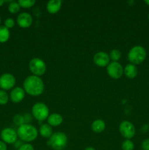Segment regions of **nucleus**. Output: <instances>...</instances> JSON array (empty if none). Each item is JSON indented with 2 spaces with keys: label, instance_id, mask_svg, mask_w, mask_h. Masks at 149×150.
Wrapping results in <instances>:
<instances>
[{
  "label": "nucleus",
  "instance_id": "nucleus-24",
  "mask_svg": "<svg viewBox=\"0 0 149 150\" xmlns=\"http://www.w3.org/2000/svg\"><path fill=\"white\" fill-rule=\"evenodd\" d=\"M134 144L130 139H126L121 144L122 150H134Z\"/></svg>",
  "mask_w": 149,
  "mask_h": 150
},
{
  "label": "nucleus",
  "instance_id": "nucleus-21",
  "mask_svg": "<svg viewBox=\"0 0 149 150\" xmlns=\"http://www.w3.org/2000/svg\"><path fill=\"white\" fill-rule=\"evenodd\" d=\"M18 2L20 7L27 9L33 7L35 4V3H36V1L34 0H19Z\"/></svg>",
  "mask_w": 149,
  "mask_h": 150
},
{
  "label": "nucleus",
  "instance_id": "nucleus-25",
  "mask_svg": "<svg viewBox=\"0 0 149 150\" xmlns=\"http://www.w3.org/2000/svg\"><path fill=\"white\" fill-rule=\"evenodd\" d=\"M13 122H14V124L15 125L18 126V127L25 124V120L24 117H23V115H21V114H16L13 117Z\"/></svg>",
  "mask_w": 149,
  "mask_h": 150
},
{
  "label": "nucleus",
  "instance_id": "nucleus-29",
  "mask_svg": "<svg viewBox=\"0 0 149 150\" xmlns=\"http://www.w3.org/2000/svg\"><path fill=\"white\" fill-rule=\"evenodd\" d=\"M23 117H24V120H25V123L26 124H29L31 121H32V116L30 115L29 114H26L25 115H23Z\"/></svg>",
  "mask_w": 149,
  "mask_h": 150
},
{
  "label": "nucleus",
  "instance_id": "nucleus-2",
  "mask_svg": "<svg viewBox=\"0 0 149 150\" xmlns=\"http://www.w3.org/2000/svg\"><path fill=\"white\" fill-rule=\"evenodd\" d=\"M38 131L37 129L31 124H23L17 129L18 137L21 142L29 144L34 142L37 138Z\"/></svg>",
  "mask_w": 149,
  "mask_h": 150
},
{
  "label": "nucleus",
  "instance_id": "nucleus-32",
  "mask_svg": "<svg viewBox=\"0 0 149 150\" xmlns=\"http://www.w3.org/2000/svg\"><path fill=\"white\" fill-rule=\"evenodd\" d=\"M85 150H96L94 149L93 147H92V146H88V147H86Z\"/></svg>",
  "mask_w": 149,
  "mask_h": 150
},
{
  "label": "nucleus",
  "instance_id": "nucleus-12",
  "mask_svg": "<svg viewBox=\"0 0 149 150\" xmlns=\"http://www.w3.org/2000/svg\"><path fill=\"white\" fill-rule=\"evenodd\" d=\"M33 23V18L32 15L28 13H20L17 17V23L20 27L28 28L32 26Z\"/></svg>",
  "mask_w": 149,
  "mask_h": 150
},
{
  "label": "nucleus",
  "instance_id": "nucleus-34",
  "mask_svg": "<svg viewBox=\"0 0 149 150\" xmlns=\"http://www.w3.org/2000/svg\"><path fill=\"white\" fill-rule=\"evenodd\" d=\"M145 3L146 4H148V5L149 6V0H145Z\"/></svg>",
  "mask_w": 149,
  "mask_h": 150
},
{
  "label": "nucleus",
  "instance_id": "nucleus-15",
  "mask_svg": "<svg viewBox=\"0 0 149 150\" xmlns=\"http://www.w3.org/2000/svg\"><path fill=\"white\" fill-rule=\"evenodd\" d=\"M48 124L50 125L51 127H57V126L61 125L63 122V117L61 114L53 113V114H50L49 117L47 119Z\"/></svg>",
  "mask_w": 149,
  "mask_h": 150
},
{
  "label": "nucleus",
  "instance_id": "nucleus-16",
  "mask_svg": "<svg viewBox=\"0 0 149 150\" xmlns=\"http://www.w3.org/2000/svg\"><path fill=\"white\" fill-rule=\"evenodd\" d=\"M124 74L128 79H134L138 74V69L137 66L130 63L124 68Z\"/></svg>",
  "mask_w": 149,
  "mask_h": 150
},
{
  "label": "nucleus",
  "instance_id": "nucleus-18",
  "mask_svg": "<svg viewBox=\"0 0 149 150\" xmlns=\"http://www.w3.org/2000/svg\"><path fill=\"white\" fill-rule=\"evenodd\" d=\"M105 122L102 120H96L92 122L91 126V130H93L94 133H100L105 130Z\"/></svg>",
  "mask_w": 149,
  "mask_h": 150
},
{
  "label": "nucleus",
  "instance_id": "nucleus-35",
  "mask_svg": "<svg viewBox=\"0 0 149 150\" xmlns=\"http://www.w3.org/2000/svg\"><path fill=\"white\" fill-rule=\"evenodd\" d=\"M1 17H0V24H1Z\"/></svg>",
  "mask_w": 149,
  "mask_h": 150
},
{
  "label": "nucleus",
  "instance_id": "nucleus-23",
  "mask_svg": "<svg viewBox=\"0 0 149 150\" xmlns=\"http://www.w3.org/2000/svg\"><path fill=\"white\" fill-rule=\"evenodd\" d=\"M110 58L112 62H118L121 57V53L118 49H112L110 53Z\"/></svg>",
  "mask_w": 149,
  "mask_h": 150
},
{
  "label": "nucleus",
  "instance_id": "nucleus-33",
  "mask_svg": "<svg viewBox=\"0 0 149 150\" xmlns=\"http://www.w3.org/2000/svg\"><path fill=\"white\" fill-rule=\"evenodd\" d=\"M5 2L6 1H4V0H0V7H1V6H2Z\"/></svg>",
  "mask_w": 149,
  "mask_h": 150
},
{
  "label": "nucleus",
  "instance_id": "nucleus-3",
  "mask_svg": "<svg viewBox=\"0 0 149 150\" xmlns=\"http://www.w3.org/2000/svg\"><path fill=\"white\" fill-rule=\"evenodd\" d=\"M67 143H68V138L67 135L62 132H56L53 133L47 142L48 146L54 150L64 149L67 146Z\"/></svg>",
  "mask_w": 149,
  "mask_h": 150
},
{
  "label": "nucleus",
  "instance_id": "nucleus-31",
  "mask_svg": "<svg viewBox=\"0 0 149 150\" xmlns=\"http://www.w3.org/2000/svg\"><path fill=\"white\" fill-rule=\"evenodd\" d=\"M23 144V142H21V141H20V140H18L17 142H16L14 144L15 147L17 148V149H18V148L20 147V146H21Z\"/></svg>",
  "mask_w": 149,
  "mask_h": 150
},
{
  "label": "nucleus",
  "instance_id": "nucleus-20",
  "mask_svg": "<svg viewBox=\"0 0 149 150\" xmlns=\"http://www.w3.org/2000/svg\"><path fill=\"white\" fill-rule=\"evenodd\" d=\"M8 10L12 14H16L18 13L20 10V6L19 5L18 1H10L8 5Z\"/></svg>",
  "mask_w": 149,
  "mask_h": 150
},
{
  "label": "nucleus",
  "instance_id": "nucleus-5",
  "mask_svg": "<svg viewBox=\"0 0 149 150\" xmlns=\"http://www.w3.org/2000/svg\"><path fill=\"white\" fill-rule=\"evenodd\" d=\"M32 117L39 122L45 121L49 117V108L44 103H37L32 108Z\"/></svg>",
  "mask_w": 149,
  "mask_h": 150
},
{
  "label": "nucleus",
  "instance_id": "nucleus-14",
  "mask_svg": "<svg viewBox=\"0 0 149 150\" xmlns=\"http://www.w3.org/2000/svg\"><path fill=\"white\" fill-rule=\"evenodd\" d=\"M62 1L61 0H50L46 5L47 11L51 14H56L61 8Z\"/></svg>",
  "mask_w": 149,
  "mask_h": 150
},
{
  "label": "nucleus",
  "instance_id": "nucleus-7",
  "mask_svg": "<svg viewBox=\"0 0 149 150\" xmlns=\"http://www.w3.org/2000/svg\"><path fill=\"white\" fill-rule=\"evenodd\" d=\"M119 132L123 137L126 139L131 140V139H132L135 135L136 130L134 125L131 122L124 120L120 124Z\"/></svg>",
  "mask_w": 149,
  "mask_h": 150
},
{
  "label": "nucleus",
  "instance_id": "nucleus-22",
  "mask_svg": "<svg viewBox=\"0 0 149 150\" xmlns=\"http://www.w3.org/2000/svg\"><path fill=\"white\" fill-rule=\"evenodd\" d=\"M10 100V95L6 91L0 89V105H6Z\"/></svg>",
  "mask_w": 149,
  "mask_h": 150
},
{
  "label": "nucleus",
  "instance_id": "nucleus-10",
  "mask_svg": "<svg viewBox=\"0 0 149 150\" xmlns=\"http://www.w3.org/2000/svg\"><path fill=\"white\" fill-rule=\"evenodd\" d=\"M16 79L11 73H4L0 76V88L4 91L10 90L15 87Z\"/></svg>",
  "mask_w": 149,
  "mask_h": 150
},
{
  "label": "nucleus",
  "instance_id": "nucleus-17",
  "mask_svg": "<svg viewBox=\"0 0 149 150\" xmlns=\"http://www.w3.org/2000/svg\"><path fill=\"white\" fill-rule=\"evenodd\" d=\"M39 133L42 137L45 138V139H49L53 133L52 127L48 124H42L39 127Z\"/></svg>",
  "mask_w": 149,
  "mask_h": 150
},
{
  "label": "nucleus",
  "instance_id": "nucleus-30",
  "mask_svg": "<svg viewBox=\"0 0 149 150\" xmlns=\"http://www.w3.org/2000/svg\"><path fill=\"white\" fill-rule=\"evenodd\" d=\"M0 150H7V144L1 140L0 141Z\"/></svg>",
  "mask_w": 149,
  "mask_h": 150
},
{
  "label": "nucleus",
  "instance_id": "nucleus-9",
  "mask_svg": "<svg viewBox=\"0 0 149 150\" xmlns=\"http://www.w3.org/2000/svg\"><path fill=\"white\" fill-rule=\"evenodd\" d=\"M108 76L113 79H119L124 74V68L118 62H112L107 66Z\"/></svg>",
  "mask_w": 149,
  "mask_h": 150
},
{
  "label": "nucleus",
  "instance_id": "nucleus-36",
  "mask_svg": "<svg viewBox=\"0 0 149 150\" xmlns=\"http://www.w3.org/2000/svg\"><path fill=\"white\" fill-rule=\"evenodd\" d=\"M148 18H149V13H148Z\"/></svg>",
  "mask_w": 149,
  "mask_h": 150
},
{
  "label": "nucleus",
  "instance_id": "nucleus-11",
  "mask_svg": "<svg viewBox=\"0 0 149 150\" xmlns=\"http://www.w3.org/2000/svg\"><path fill=\"white\" fill-rule=\"evenodd\" d=\"M93 62L96 65L100 67H107L110 64V56L108 53L105 51H99L96 53L93 57Z\"/></svg>",
  "mask_w": 149,
  "mask_h": 150
},
{
  "label": "nucleus",
  "instance_id": "nucleus-1",
  "mask_svg": "<svg viewBox=\"0 0 149 150\" xmlns=\"http://www.w3.org/2000/svg\"><path fill=\"white\" fill-rule=\"evenodd\" d=\"M23 86L25 92L33 97L42 95L45 89V84L42 79L34 75L25 79Z\"/></svg>",
  "mask_w": 149,
  "mask_h": 150
},
{
  "label": "nucleus",
  "instance_id": "nucleus-19",
  "mask_svg": "<svg viewBox=\"0 0 149 150\" xmlns=\"http://www.w3.org/2000/svg\"><path fill=\"white\" fill-rule=\"evenodd\" d=\"M10 38V29L4 26H0V43L7 42Z\"/></svg>",
  "mask_w": 149,
  "mask_h": 150
},
{
  "label": "nucleus",
  "instance_id": "nucleus-26",
  "mask_svg": "<svg viewBox=\"0 0 149 150\" xmlns=\"http://www.w3.org/2000/svg\"><path fill=\"white\" fill-rule=\"evenodd\" d=\"M15 24V22L14 19L11 18H8L5 19V21H4V26L9 29H11V28H13V27H14Z\"/></svg>",
  "mask_w": 149,
  "mask_h": 150
},
{
  "label": "nucleus",
  "instance_id": "nucleus-28",
  "mask_svg": "<svg viewBox=\"0 0 149 150\" xmlns=\"http://www.w3.org/2000/svg\"><path fill=\"white\" fill-rule=\"evenodd\" d=\"M141 147L143 150H149V139H146L142 142Z\"/></svg>",
  "mask_w": 149,
  "mask_h": 150
},
{
  "label": "nucleus",
  "instance_id": "nucleus-27",
  "mask_svg": "<svg viewBox=\"0 0 149 150\" xmlns=\"http://www.w3.org/2000/svg\"><path fill=\"white\" fill-rule=\"evenodd\" d=\"M18 150H34V148L31 144L25 143L21 146H20Z\"/></svg>",
  "mask_w": 149,
  "mask_h": 150
},
{
  "label": "nucleus",
  "instance_id": "nucleus-8",
  "mask_svg": "<svg viewBox=\"0 0 149 150\" xmlns=\"http://www.w3.org/2000/svg\"><path fill=\"white\" fill-rule=\"evenodd\" d=\"M1 141L6 144H14L18 141L17 131L11 127H5L2 129L0 133Z\"/></svg>",
  "mask_w": 149,
  "mask_h": 150
},
{
  "label": "nucleus",
  "instance_id": "nucleus-6",
  "mask_svg": "<svg viewBox=\"0 0 149 150\" xmlns=\"http://www.w3.org/2000/svg\"><path fill=\"white\" fill-rule=\"evenodd\" d=\"M30 71L34 76H41L46 72V64L43 60L39 58H33L30 60L29 64Z\"/></svg>",
  "mask_w": 149,
  "mask_h": 150
},
{
  "label": "nucleus",
  "instance_id": "nucleus-4",
  "mask_svg": "<svg viewBox=\"0 0 149 150\" xmlns=\"http://www.w3.org/2000/svg\"><path fill=\"white\" fill-rule=\"evenodd\" d=\"M147 56L145 49L142 45H135L128 53V60L133 64H140L145 61Z\"/></svg>",
  "mask_w": 149,
  "mask_h": 150
},
{
  "label": "nucleus",
  "instance_id": "nucleus-13",
  "mask_svg": "<svg viewBox=\"0 0 149 150\" xmlns=\"http://www.w3.org/2000/svg\"><path fill=\"white\" fill-rule=\"evenodd\" d=\"M25 93L26 92H25L23 88L20 87V86H16L12 89L10 95H10V100L15 103H18L24 99Z\"/></svg>",
  "mask_w": 149,
  "mask_h": 150
}]
</instances>
